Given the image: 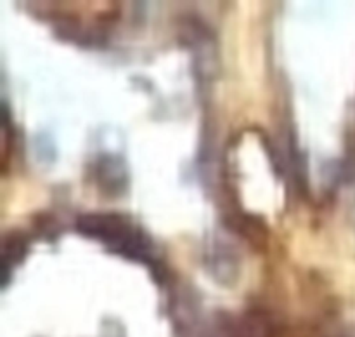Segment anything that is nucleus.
Masks as SVG:
<instances>
[{
	"label": "nucleus",
	"instance_id": "1",
	"mask_svg": "<svg viewBox=\"0 0 355 337\" xmlns=\"http://www.w3.org/2000/svg\"><path fill=\"white\" fill-rule=\"evenodd\" d=\"M78 229L83 235L101 240L114 252H121L123 256L134 257V259H144L149 256L151 243L142 235L141 229L132 226L121 215H83L78 222Z\"/></svg>",
	"mask_w": 355,
	"mask_h": 337
},
{
	"label": "nucleus",
	"instance_id": "2",
	"mask_svg": "<svg viewBox=\"0 0 355 337\" xmlns=\"http://www.w3.org/2000/svg\"><path fill=\"white\" fill-rule=\"evenodd\" d=\"M272 323L263 313H246L229 329L227 337H272Z\"/></svg>",
	"mask_w": 355,
	"mask_h": 337
}]
</instances>
